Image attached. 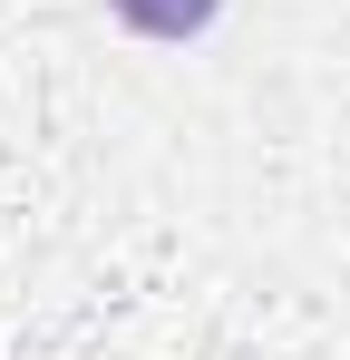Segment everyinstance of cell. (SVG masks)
<instances>
[{
    "label": "cell",
    "mask_w": 350,
    "mask_h": 360,
    "mask_svg": "<svg viewBox=\"0 0 350 360\" xmlns=\"http://www.w3.org/2000/svg\"><path fill=\"white\" fill-rule=\"evenodd\" d=\"M117 10V30H136V39H205L214 20H224V0H108Z\"/></svg>",
    "instance_id": "6da1fadb"
}]
</instances>
